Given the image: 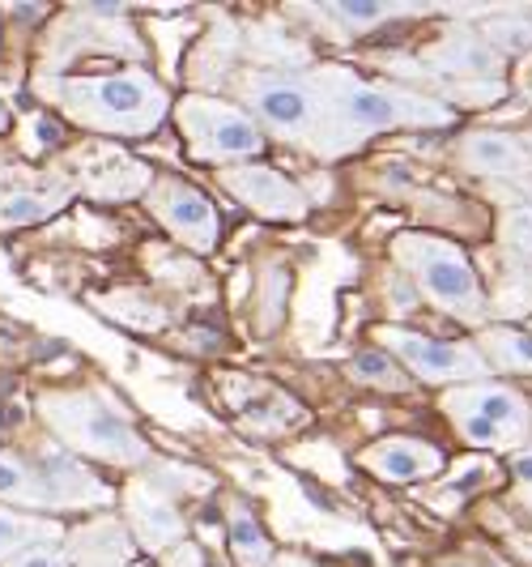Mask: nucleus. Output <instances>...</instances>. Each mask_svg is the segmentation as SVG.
Wrapping results in <instances>:
<instances>
[{"mask_svg": "<svg viewBox=\"0 0 532 567\" xmlns=\"http://www.w3.org/2000/svg\"><path fill=\"white\" fill-rule=\"evenodd\" d=\"M39 94L60 103V112L85 133L103 137H145L163 124L167 90L140 69L103 73V78H39Z\"/></svg>", "mask_w": 532, "mask_h": 567, "instance_id": "obj_1", "label": "nucleus"}, {"mask_svg": "<svg viewBox=\"0 0 532 567\" xmlns=\"http://www.w3.org/2000/svg\"><path fill=\"white\" fill-rule=\"evenodd\" d=\"M307 78L324 94L345 145L371 137V133H388V128H435V124L444 128V124H451V112L444 103L363 82L350 69H311Z\"/></svg>", "mask_w": 532, "mask_h": 567, "instance_id": "obj_2", "label": "nucleus"}, {"mask_svg": "<svg viewBox=\"0 0 532 567\" xmlns=\"http://www.w3.org/2000/svg\"><path fill=\"white\" fill-rule=\"evenodd\" d=\"M39 414L73 453L107 461V465H140L149 456V444L133 426V419L112 398H103L94 389L43 393L39 398Z\"/></svg>", "mask_w": 532, "mask_h": 567, "instance_id": "obj_3", "label": "nucleus"}, {"mask_svg": "<svg viewBox=\"0 0 532 567\" xmlns=\"http://www.w3.org/2000/svg\"><path fill=\"white\" fill-rule=\"evenodd\" d=\"M243 103H252V112L285 133L290 142H303L315 154H341L345 137L336 133V120L324 103V94L311 85V78H278V73H248L239 85Z\"/></svg>", "mask_w": 532, "mask_h": 567, "instance_id": "obj_4", "label": "nucleus"}, {"mask_svg": "<svg viewBox=\"0 0 532 567\" xmlns=\"http://www.w3.org/2000/svg\"><path fill=\"white\" fill-rule=\"evenodd\" d=\"M393 260L418 282V290L430 303H439L456 320L477 324L486 316V290L477 282L473 260L456 244L435 239V235H396Z\"/></svg>", "mask_w": 532, "mask_h": 567, "instance_id": "obj_5", "label": "nucleus"}, {"mask_svg": "<svg viewBox=\"0 0 532 567\" xmlns=\"http://www.w3.org/2000/svg\"><path fill=\"white\" fill-rule=\"evenodd\" d=\"M444 414L473 449H520L532 440V405L511 384H460L444 398Z\"/></svg>", "mask_w": 532, "mask_h": 567, "instance_id": "obj_6", "label": "nucleus"}, {"mask_svg": "<svg viewBox=\"0 0 532 567\" xmlns=\"http://www.w3.org/2000/svg\"><path fill=\"white\" fill-rule=\"evenodd\" d=\"M175 124L188 137V154L197 163H222L234 167L264 150V128L248 112L230 107L209 94H188L175 103Z\"/></svg>", "mask_w": 532, "mask_h": 567, "instance_id": "obj_7", "label": "nucleus"}, {"mask_svg": "<svg viewBox=\"0 0 532 567\" xmlns=\"http://www.w3.org/2000/svg\"><path fill=\"white\" fill-rule=\"evenodd\" d=\"M379 341H388L400 368L414 371L426 384H481L490 375V363L481 359L477 346L426 338L414 329H379Z\"/></svg>", "mask_w": 532, "mask_h": 567, "instance_id": "obj_8", "label": "nucleus"}, {"mask_svg": "<svg viewBox=\"0 0 532 567\" xmlns=\"http://www.w3.org/2000/svg\"><path fill=\"white\" fill-rule=\"evenodd\" d=\"M145 205L170 230V239H179L184 248H192V252H213L218 248V230H222L218 227V209L192 184H184L175 175H163V179L149 184Z\"/></svg>", "mask_w": 532, "mask_h": 567, "instance_id": "obj_9", "label": "nucleus"}, {"mask_svg": "<svg viewBox=\"0 0 532 567\" xmlns=\"http://www.w3.org/2000/svg\"><path fill=\"white\" fill-rule=\"evenodd\" d=\"M222 188L260 218H273V223H303L307 218V197L281 171L264 167V163L222 167Z\"/></svg>", "mask_w": 532, "mask_h": 567, "instance_id": "obj_10", "label": "nucleus"}, {"mask_svg": "<svg viewBox=\"0 0 532 567\" xmlns=\"http://www.w3.org/2000/svg\"><path fill=\"white\" fill-rule=\"evenodd\" d=\"M124 504H128V534L145 546V550H175V546H184V534H188V525H184V516L175 508V499L163 495V486L137 483L128 486V495H124Z\"/></svg>", "mask_w": 532, "mask_h": 567, "instance_id": "obj_11", "label": "nucleus"}, {"mask_svg": "<svg viewBox=\"0 0 532 567\" xmlns=\"http://www.w3.org/2000/svg\"><path fill=\"white\" fill-rule=\"evenodd\" d=\"M358 465L371 470L375 478H384V483L409 486L421 483V478H435L448 465V456L439 453L435 444L418 440V435H388V440H375L371 449H363Z\"/></svg>", "mask_w": 532, "mask_h": 567, "instance_id": "obj_12", "label": "nucleus"}, {"mask_svg": "<svg viewBox=\"0 0 532 567\" xmlns=\"http://www.w3.org/2000/svg\"><path fill=\"white\" fill-rule=\"evenodd\" d=\"M460 163L486 179H524V175H532V150L520 137L481 128V133H469L460 142Z\"/></svg>", "mask_w": 532, "mask_h": 567, "instance_id": "obj_13", "label": "nucleus"}, {"mask_svg": "<svg viewBox=\"0 0 532 567\" xmlns=\"http://www.w3.org/2000/svg\"><path fill=\"white\" fill-rule=\"evenodd\" d=\"M34 470H39L43 495H48V508H94V504L103 508V504H112V491L98 478H90L69 456H43V461H34Z\"/></svg>", "mask_w": 532, "mask_h": 567, "instance_id": "obj_14", "label": "nucleus"}, {"mask_svg": "<svg viewBox=\"0 0 532 567\" xmlns=\"http://www.w3.org/2000/svg\"><path fill=\"white\" fill-rule=\"evenodd\" d=\"M430 69L439 73H456V78H499L503 60L486 43L481 30H456L439 48H430Z\"/></svg>", "mask_w": 532, "mask_h": 567, "instance_id": "obj_15", "label": "nucleus"}, {"mask_svg": "<svg viewBox=\"0 0 532 567\" xmlns=\"http://www.w3.org/2000/svg\"><path fill=\"white\" fill-rule=\"evenodd\" d=\"M60 520L52 516H39V512H18L9 504H0V567L9 559H18L30 546H43V542H60Z\"/></svg>", "mask_w": 532, "mask_h": 567, "instance_id": "obj_16", "label": "nucleus"}, {"mask_svg": "<svg viewBox=\"0 0 532 567\" xmlns=\"http://www.w3.org/2000/svg\"><path fill=\"white\" fill-rule=\"evenodd\" d=\"M226 542H230V555L243 567H269L278 555H273V542L260 529L255 512L243 504V499H230L226 504Z\"/></svg>", "mask_w": 532, "mask_h": 567, "instance_id": "obj_17", "label": "nucleus"}, {"mask_svg": "<svg viewBox=\"0 0 532 567\" xmlns=\"http://www.w3.org/2000/svg\"><path fill=\"white\" fill-rule=\"evenodd\" d=\"M73 184H52V188H22V193H9L0 200V227H34L43 218H52L56 209H64L73 200Z\"/></svg>", "mask_w": 532, "mask_h": 567, "instance_id": "obj_18", "label": "nucleus"}, {"mask_svg": "<svg viewBox=\"0 0 532 567\" xmlns=\"http://www.w3.org/2000/svg\"><path fill=\"white\" fill-rule=\"evenodd\" d=\"M69 559L90 567H128L133 559V538L115 525H90L82 534H73V550Z\"/></svg>", "mask_w": 532, "mask_h": 567, "instance_id": "obj_19", "label": "nucleus"}, {"mask_svg": "<svg viewBox=\"0 0 532 567\" xmlns=\"http://www.w3.org/2000/svg\"><path fill=\"white\" fill-rule=\"evenodd\" d=\"M107 179H115V200L133 197V193H149V171L140 167L137 158H124V154H103L94 167L85 171V193L90 197H107Z\"/></svg>", "mask_w": 532, "mask_h": 567, "instance_id": "obj_20", "label": "nucleus"}, {"mask_svg": "<svg viewBox=\"0 0 532 567\" xmlns=\"http://www.w3.org/2000/svg\"><path fill=\"white\" fill-rule=\"evenodd\" d=\"M0 504L27 512H52L34 461H22L18 453H0Z\"/></svg>", "mask_w": 532, "mask_h": 567, "instance_id": "obj_21", "label": "nucleus"}, {"mask_svg": "<svg viewBox=\"0 0 532 567\" xmlns=\"http://www.w3.org/2000/svg\"><path fill=\"white\" fill-rule=\"evenodd\" d=\"M477 350L490 368L503 371H532V333L524 329H511V324H499V329H486L477 338Z\"/></svg>", "mask_w": 532, "mask_h": 567, "instance_id": "obj_22", "label": "nucleus"}, {"mask_svg": "<svg viewBox=\"0 0 532 567\" xmlns=\"http://www.w3.org/2000/svg\"><path fill=\"white\" fill-rule=\"evenodd\" d=\"M324 13L333 18L336 27H345L350 34H363V30H375L393 18H405L414 13L409 4H379V0H328Z\"/></svg>", "mask_w": 532, "mask_h": 567, "instance_id": "obj_23", "label": "nucleus"}, {"mask_svg": "<svg viewBox=\"0 0 532 567\" xmlns=\"http://www.w3.org/2000/svg\"><path fill=\"white\" fill-rule=\"evenodd\" d=\"M350 375H354L358 384L384 389V393H405V389H409L405 368L396 363L393 354H384V350H363V354H354V359H350Z\"/></svg>", "mask_w": 532, "mask_h": 567, "instance_id": "obj_24", "label": "nucleus"}, {"mask_svg": "<svg viewBox=\"0 0 532 567\" xmlns=\"http://www.w3.org/2000/svg\"><path fill=\"white\" fill-rule=\"evenodd\" d=\"M481 34H486V43H490L494 52H515V56L532 52V22L529 18L507 13V18H499V22L481 27Z\"/></svg>", "mask_w": 532, "mask_h": 567, "instance_id": "obj_25", "label": "nucleus"}, {"mask_svg": "<svg viewBox=\"0 0 532 567\" xmlns=\"http://www.w3.org/2000/svg\"><path fill=\"white\" fill-rule=\"evenodd\" d=\"M499 235H503L507 248H515V252H532V205L507 209Z\"/></svg>", "mask_w": 532, "mask_h": 567, "instance_id": "obj_26", "label": "nucleus"}, {"mask_svg": "<svg viewBox=\"0 0 532 567\" xmlns=\"http://www.w3.org/2000/svg\"><path fill=\"white\" fill-rule=\"evenodd\" d=\"M69 550H60L56 542H43V546H30L18 559H9L4 567H69Z\"/></svg>", "mask_w": 532, "mask_h": 567, "instance_id": "obj_27", "label": "nucleus"}, {"mask_svg": "<svg viewBox=\"0 0 532 567\" xmlns=\"http://www.w3.org/2000/svg\"><path fill=\"white\" fill-rule=\"evenodd\" d=\"M511 474H515L520 486H532V449H520V453L511 456Z\"/></svg>", "mask_w": 532, "mask_h": 567, "instance_id": "obj_28", "label": "nucleus"}, {"mask_svg": "<svg viewBox=\"0 0 532 567\" xmlns=\"http://www.w3.org/2000/svg\"><path fill=\"white\" fill-rule=\"evenodd\" d=\"M269 567H315V564H311V559H299V555H278Z\"/></svg>", "mask_w": 532, "mask_h": 567, "instance_id": "obj_29", "label": "nucleus"}, {"mask_svg": "<svg viewBox=\"0 0 532 567\" xmlns=\"http://www.w3.org/2000/svg\"><path fill=\"white\" fill-rule=\"evenodd\" d=\"M520 491H524V504L532 508V486H520Z\"/></svg>", "mask_w": 532, "mask_h": 567, "instance_id": "obj_30", "label": "nucleus"}, {"mask_svg": "<svg viewBox=\"0 0 532 567\" xmlns=\"http://www.w3.org/2000/svg\"><path fill=\"white\" fill-rule=\"evenodd\" d=\"M529 150H532V137H529Z\"/></svg>", "mask_w": 532, "mask_h": 567, "instance_id": "obj_31", "label": "nucleus"}]
</instances>
